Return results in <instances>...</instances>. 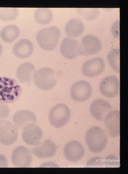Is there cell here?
Returning a JSON list of instances; mask_svg holds the SVG:
<instances>
[{
	"instance_id": "1",
	"label": "cell",
	"mask_w": 128,
	"mask_h": 174,
	"mask_svg": "<svg viewBox=\"0 0 128 174\" xmlns=\"http://www.w3.org/2000/svg\"><path fill=\"white\" fill-rule=\"evenodd\" d=\"M85 138L89 150L94 153H99L103 151L108 141L106 131L98 126L90 127L87 131Z\"/></svg>"
},
{
	"instance_id": "2",
	"label": "cell",
	"mask_w": 128,
	"mask_h": 174,
	"mask_svg": "<svg viewBox=\"0 0 128 174\" xmlns=\"http://www.w3.org/2000/svg\"><path fill=\"white\" fill-rule=\"evenodd\" d=\"M22 92V87L15 79L0 77V102H14L19 98Z\"/></svg>"
},
{
	"instance_id": "3",
	"label": "cell",
	"mask_w": 128,
	"mask_h": 174,
	"mask_svg": "<svg viewBox=\"0 0 128 174\" xmlns=\"http://www.w3.org/2000/svg\"><path fill=\"white\" fill-rule=\"evenodd\" d=\"M61 34L58 27L52 26L39 31L36 34V40L41 48L46 51H52L56 47Z\"/></svg>"
},
{
	"instance_id": "4",
	"label": "cell",
	"mask_w": 128,
	"mask_h": 174,
	"mask_svg": "<svg viewBox=\"0 0 128 174\" xmlns=\"http://www.w3.org/2000/svg\"><path fill=\"white\" fill-rule=\"evenodd\" d=\"M71 116L70 109L66 105L58 104L51 109L49 120L51 124L56 128H60L69 122Z\"/></svg>"
},
{
	"instance_id": "5",
	"label": "cell",
	"mask_w": 128,
	"mask_h": 174,
	"mask_svg": "<svg viewBox=\"0 0 128 174\" xmlns=\"http://www.w3.org/2000/svg\"><path fill=\"white\" fill-rule=\"evenodd\" d=\"M34 83L37 87L43 91L53 89L56 84L54 70L48 67H43L36 71L33 76Z\"/></svg>"
},
{
	"instance_id": "6",
	"label": "cell",
	"mask_w": 128,
	"mask_h": 174,
	"mask_svg": "<svg viewBox=\"0 0 128 174\" xmlns=\"http://www.w3.org/2000/svg\"><path fill=\"white\" fill-rule=\"evenodd\" d=\"M18 128L11 122L0 121V142L5 145H10L15 143L18 136Z\"/></svg>"
},
{
	"instance_id": "7",
	"label": "cell",
	"mask_w": 128,
	"mask_h": 174,
	"mask_svg": "<svg viewBox=\"0 0 128 174\" xmlns=\"http://www.w3.org/2000/svg\"><path fill=\"white\" fill-rule=\"evenodd\" d=\"M92 89L91 85L84 80L75 82L71 87L70 95L75 101L82 102L86 101L91 97Z\"/></svg>"
},
{
	"instance_id": "8",
	"label": "cell",
	"mask_w": 128,
	"mask_h": 174,
	"mask_svg": "<svg viewBox=\"0 0 128 174\" xmlns=\"http://www.w3.org/2000/svg\"><path fill=\"white\" fill-rule=\"evenodd\" d=\"M22 129V136L25 143L34 146H37L41 143L43 136L42 131L35 123L29 124Z\"/></svg>"
},
{
	"instance_id": "9",
	"label": "cell",
	"mask_w": 128,
	"mask_h": 174,
	"mask_svg": "<svg viewBox=\"0 0 128 174\" xmlns=\"http://www.w3.org/2000/svg\"><path fill=\"white\" fill-rule=\"evenodd\" d=\"M102 49L99 39L93 35L88 34L82 39L80 44V55L89 56L98 53Z\"/></svg>"
},
{
	"instance_id": "10",
	"label": "cell",
	"mask_w": 128,
	"mask_h": 174,
	"mask_svg": "<svg viewBox=\"0 0 128 174\" xmlns=\"http://www.w3.org/2000/svg\"><path fill=\"white\" fill-rule=\"evenodd\" d=\"M13 165L18 167H28L32 163L31 153L27 148L20 146L13 151L11 158Z\"/></svg>"
},
{
	"instance_id": "11",
	"label": "cell",
	"mask_w": 128,
	"mask_h": 174,
	"mask_svg": "<svg viewBox=\"0 0 128 174\" xmlns=\"http://www.w3.org/2000/svg\"><path fill=\"white\" fill-rule=\"evenodd\" d=\"M99 90L101 93L107 98H113L117 96L120 92L119 79L113 76L104 78L100 82Z\"/></svg>"
},
{
	"instance_id": "12",
	"label": "cell",
	"mask_w": 128,
	"mask_h": 174,
	"mask_svg": "<svg viewBox=\"0 0 128 174\" xmlns=\"http://www.w3.org/2000/svg\"><path fill=\"white\" fill-rule=\"evenodd\" d=\"M85 150L83 145L79 141L73 140L65 146L64 153L66 158L72 163H76L83 157Z\"/></svg>"
},
{
	"instance_id": "13",
	"label": "cell",
	"mask_w": 128,
	"mask_h": 174,
	"mask_svg": "<svg viewBox=\"0 0 128 174\" xmlns=\"http://www.w3.org/2000/svg\"><path fill=\"white\" fill-rule=\"evenodd\" d=\"M105 64L103 59L98 57L87 60L83 65L82 70L85 76L92 77L100 75L104 70Z\"/></svg>"
},
{
	"instance_id": "14",
	"label": "cell",
	"mask_w": 128,
	"mask_h": 174,
	"mask_svg": "<svg viewBox=\"0 0 128 174\" xmlns=\"http://www.w3.org/2000/svg\"><path fill=\"white\" fill-rule=\"evenodd\" d=\"M60 52L65 58L70 60L74 59L80 55V44L73 38H65L62 43Z\"/></svg>"
},
{
	"instance_id": "15",
	"label": "cell",
	"mask_w": 128,
	"mask_h": 174,
	"mask_svg": "<svg viewBox=\"0 0 128 174\" xmlns=\"http://www.w3.org/2000/svg\"><path fill=\"white\" fill-rule=\"evenodd\" d=\"M112 110L110 103L103 99H97L91 103L90 107V112L92 116L99 121L104 120L107 114Z\"/></svg>"
},
{
	"instance_id": "16",
	"label": "cell",
	"mask_w": 128,
	"mask_h": 174,
	"mask_svg": "<svg viewBox=\"0 0 128 174\" xmlns=\"http://www.w3.org/2000/svg\"><path fill=\"white\" fill-rule=\"evenodd\" d=\"M104 121L110 136L116 137L120 135V111H111L106 114Z\"/></svg>"
},
{
	"instance_id": "17",
	"label": "cell",
	"mask_w": 128,
	"mask_h": 174,
	"mask_svg": "<svg viewBox=\"0 0 128 174\" xmlns=\"http://www.w3.org/2000/svg\"><path fill=\"white\" fill-rule=\"evenodd\" d=\"M32 150V153L41 159H46L53 156L56 152L55 144L51 140L47 139Z\"/></svg>"
},
{
	"instance_id": "18",
	"label": "cell",
	"mask_w": 128,
	"mask_h": 174,
	"mask_svg": "<svg viewBox=\"0 0 128 174\" xmlns=\"http://www.w3.org/2000/svg\"><path fill=\"white\" fill-rule=\"evenodd\" d=\"M12 120L14 125L18 129H21L29 124L35 123L37 117L32 111L22 110L17 111L14 114Z\"/></svg>"
},
{
	"instance_id": "19",
	"label": "cell",
	"mask_w": 128,
	"mask_h": 174,
	"mask_svg": "<svg viewBox=\"0 0 128 174\" xmlns=\"http://www.w3.org/2000/svg\"><path fill=\"white\" fill-rule=\"evenodd\" d=\"M34 51V47L29 40L22 39L15 44L13 48V51L17 57L20 59L26 58L30 56Z\"/></svg>"
},
{
	"instance_id": "20",
	"label": "cell",
	"mask_w": 128,
	"mask_h": 174,
	"mask_svg": "<svg viewBox=\"0 0 128 174\" xmlns=\"http://www.w3.org/2000/svg\"><path fill=\"white\" fill-rule=\"evenodd\" d=\"M36 72L35 66L31 63L27 62L20 65L16 71V76L22 83L31 82L33 76Z\"/></svg>"
},
{
	"instance_id": "21",
	"label": "cell",
	"mask_w": 128,
	"mask_h": 174,
	"mask_svg": "<svg viewBox=\"0 0 128 174\" xmlns=\"http://www.w3.org/2000/svg\"><path fill=\"white\" fill-rule=\"evenodd\" d=\"M85 30L84 24L79 18H73L70 20L65 27L66 35L72 38L79 37L83 34Z\"/></svg>"
},
{
	"instance_id": "22",
	"label": "cell",
	"mask_w": 128,
	"mask_h": 174,
	"mask_svg": "<svg viewBox=\"0 0 128 174\" xmlns=\"http://www.w3.org/2000/svg\"><path fill=\"white\" fill-rule=\"evenodd\" d=\"M19 34V29L17 26L10 25L3 28L0 35L4 41L7 43H11L18 38Z\"/></svg>"
},
{
	"instance_id": "23",
	"label": "cell",
	"mask_w": 128,
	"mask_h": 174,
	"mask_svg": "<svg viewBox=\"0 0 128 174\" xmlns=\"http://www.w3.org/2000/svg\"><path fill=\"white\" fill-rule=\"evenodd\" d=\"M53 18L52 12L50 9L47 8H38L34 14V18L35 21L42 25L49 24L52 21Z\"/></svg>"
},
{
	"instance_id": "24",
	"label": "cell",
	"mask_w": 128,
	"mask_h": 174,
	"mask_svg": "<svg viewBox=\"0 0 128 174\" xmlns=\"http://www.w3.org/2000/svg\"><path fill=\"white\" fill-rule=\"evenodd\" d=\"M107 59L110 66L116 72H120V49L111 50L107 56Z\"/></svg>"
},
{
	"instance_id": "25",
	"label": "cell",
	"mask_w": 128,
	"mask_h": 174,
	"mask_svg": "<svg viewBox=\"0 0 128 174\" xmlns=\"http://www.w3.org/2000/svg\"><path fill=\"white\" fill-rule=\"evenodd\" d=\"M78 14L87 21H92L96 18L100 14L97 8H77Z\"/></svg>"
},
{
	"instance_id": "26",
	"label": "cell",
	"mask_w": 128,
	"mask_h": 174,
	"mask_svg": "<svg viewBox=\"0 0 128 174\" xmlns=\"http://www.w3.org/2000/svg\"><path fill=\"white\" fill-rule=\"evenodd\" d=\"M18 14L17 8L0 7V20L2 21L14 20L17 18Z\"/></svg>"
},
{
	"instance_id": "27",
	"label": "cell",
	"mask_w": 128,
	"mask_h": 174,
	"mask_svg": "<svg viewBox=\"0 0 128 174\" xmlns=\"http://www.w3.org/2000/svg\"><path fill=\"white\" fill-rule=\"evenodd\" d=\"M105 167L116 168L120 167V161L115 155H111L104 159Z\"/></svg>"
},
{
	"instance_id": "28",
	"label": "cell",
	"mask_w": 128,
	"mask_h": 174,
	"mask_svg": "<svg viewBox=\"0 0 128 174\" xmlns=\"http://www.w3.org/2000/svg\"><path fill=\"white\" fill-rule=\"evenodd\" d=\"M87 167H105L104 159L99 157L92 158L89 160L86 163Z\"/></svg>"
},
{
	"instance_id": "29",
	"label": "cell",
	"mask_w": 128,
	"mask_h": 174,
	"mask_svg": "<svg viewBox=\"0 0 128 174\" xmlns=\"http://www.w3.org/2000/svg\"><path fill=\"white\" fill-rule=\"evenodd\" d=\"M10 112V110L7 105L0 102V120L7 118Z\"/></svg>"
},
{
	"instance_id": "30",
	"label": "cell",
	"mask_w": 128,
	"mask_h": 174,
	"mask_svg": "<svg viewBox=\"0 0 128 174\" xmlns=\"http://www.w3.org/2000/svg\"><path fill=\"white\" fill-rule=\"evenodd\" d=\"M111 32L113 36L116 38H120V21L115 22L111 27Z\"/></svg>"
},
{
	"instance_id": "31",
	"label": "cell",
	"mask_w": 128,
	"mask_h": 174,
	"mask_svg": "<svg viewBox=\"0 0 128 174\" xmlns=\"http://www.w3.org/2000/svg\"><path fill=\"white\" fill-rule=\"evenodd\" d=\"M8 161L4 155L0 154V167H6L8 166Z\"/></svg>"
},
{
	"instance_id": "32",
	"label": "cell",
	"mask_w": 128,
	"mask_h": 174,
	"mask_svg": "<svg viewBox=\"0 0 128 174\" xmlns=\"http://www.w3.org/2000/svg\"><path fill=\"white\" fill-rule=\"evenodd\" d=\"M3 51V48L2 46L0 44V56L2 55Z\"/></svg>"
}]
</instances>
